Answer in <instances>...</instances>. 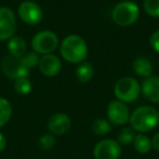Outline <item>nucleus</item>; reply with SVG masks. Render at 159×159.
<instances>
[{
    "mask_svg": "<svg viewBox=\"0 0 159 159\" xmlns=\"http://www.w3.org/2000/svg\"><path fill=\"white\" fill-rule=\"evenodd\" d=\"M60 53L66 62L79 64L87 58L89 47L82 36L70 34L62 39L60 44Z\"/></svg>",
    "mask_w": 159,
    "mask_h": 159,
    "instance_id": "1",
    "label": "nucleus"
},
{
    "mask_svg": "<svg viewBox=\"0 0 159 159\" xmlns=\"http://www.w3.org/2000/svg\"><path fill=\"white\" fill-rule=\"evenodd\" d=\"M131 128L139 133H146L154 130L159 124V111L152 106L137 107L130 115L129 119Z\"/></svg>",
    "mask_w": 159,
    "mask_h": 159,
    "instance_id": "2",
    "label": "nucleus"
},
{
    "mask_svg": "<svg viewBox=\"0 0 159 159\" xmlns=\"http://www.w3.org/2000/svg\"><path fill=\"white\" fill-rule=\"evenodd\" d=\"M112 21L121 27L133 25L139 18V8L134 1L123 0L113 7L111 11Z\"/></svg>",
    "mask_w": 159,
    "mask_h": 159,
    "instance_id": "3",
    "label": "nucleus"
},
{
    "mask_svg": "<svg viewBox=\"0 0 159 159\" xmlns=\"http://www.w3.org/2000/svg\"><path fill=\"white\" fill-rule=\"evenodd\" d=\"M113 94L118 100L130 104L133 102L141 95V85L134 77L123 76L117 81L113 87Z\"/></svg>",
    "mask_w": 159,
    "mask_h": 159,
    "instance_id": "4",
    "label": "nucleus"
},
{
    "mask_svg": "<svg viewBox=\"0 0 159 159\" xmlns=\"http://www.w3.org/2000/svg\"><path fill=\"white\" fill-rule=\"evenodd\" d=\"M32 48L38 55L52 53L59 46V38L52 31H40L32 38Z\"/></svg>",
    "mask_w": 159,
    "mask_h": 159,
    "instance_id": "5",
    "label": "nucleus"
},
{
    "mask_svg": "<svg viewBox=\"0 0 159 159\" xmlns=\"http://www.w3.org/2000/svg\"><path fill=\"white\" fill-rule=\"evenodd\" d=\"M19 18L29 25H37L44 18V12L38 3L32 0H25L18 8Z\"/></svg>",
    "mask_w": 159,
    "mask_h": 159,
    "instance_id": "6",
    "label": "nucleus"
},
{
    "mask_svg": "<svg viewBox=\"0 0 159 159\" xmlns=\"http://www.w3.org/2000/svg\"><path fill=\"white\" fill-rule=\"evenodd\" d=\"M1 70L9 79L16 80L19 77H29L30 70L23 66L21 58L7 55L1 62Z\"/></svg>",
    "mask_w": 159,
    "mask_h": 159,
    "instance_id": "7",
    "label": "nucleus"
},
{
    "mask_svg": "<svg viewBox=\"0 0 159 159\" xmlns=\"http://www.w3.org/2000/svg\"><path fill=\"white\" fill-rule=\"evenodd\" d=\"M95 159H119L121 156V146L112 139H105L95 145L93 150Z\"/></svg>",
    "mask_w": 159,
    "mask_h": 159,
    "instance_id": "8",
    "label": "nucleus"
},
{
    "mask_svg": "<svg viewBox=\"0 0 159 159\" xmlns=\"http://www.w3.org/2000/svg\"><path fill=\"white\" fill-rule=\"evenodd\" d=\"M130 115V110H129L126 104L118 99L109 102L108 108H107V117H108V121L111 124L118 126L124 125L129 122Z\"/></svg>",
    "mask_w": 159,
    "mask_h": 159,
    "instance_id": "9",
    "label": "nucleus"
},
{
    "mask_svg": "<svg viewBox=\"0 0 159 159\" xmlns=\"http://www.w3.org/2000/svg\"><path fill=\"white\" fill-rule=\"evenodd\" d=\"M16 18L8 7H0V40H8L16 34Z\"/></svg>",
    "mask_w": 159,
    "mask_h": 159,
    "instance_id": "10",
    "label": "nucleus"
},
{
    "mask_svg": "<svg viewBox=\"0 0 159 159\" xmlns=\"http://www.w3.org/2000/svg\"><path fill=\"white\" fill-rule=\"evenodd\" d=\"M38 68H39V71L45 76L52 77L60 73V71L62 69V63L61 60L56 55L47 53V55H43L39 58Z\"/></svg>",
    "mask_w": 159,
    "mask_h": 159,
    "instance_id": "11",
    "label": "nucleus"
},
{
    "mask_svg": "<svg viewBox=\"0 0 159 159\" xmlns=\"http://www.w3.org/2000/svg\"><path fill=\"white\" fill-rule=\"evenodd\" d=\"M72 122L68 115L62 112H58L52 115L48 120L47 128L49 132L53 135H63L68 133L71 129Z\"/></svg>",
    "mask_w": 159,
    "mask_h": 159,
    "instance_id": "12",
    "label": "nucleus"
},
{
    "mask_svg": "<svg viewBox=\"0 0 159 159\" xmlns=\"http://www.w3.org/2000/svg\"><path fill=\"white\" fill-rule=\"evenodd\" d=\"M141 94L149 102L159 104V76L150 75L146 77L141 85Z\"/></svg>",
    "mask_w": 159,
    "mask_h": 159,
    "instance_id": "13",
    "label": "nucleus"
},
{
    "mask_svg": "<svg viewBox=\"0 0 159 159\" xmlns=\"http://www.w3.org/2000/svg\"><path fill=\"white\" fill-rule=\"evenodd\" d=\"M7 48L9 51V55L21 58L27 51V44L23 37L13 35L11 38L8 39Z\"/></svg>",
    "mask_w": 159,
    "mask_h": 159,
    "instance_id": "14",
    "label": "nucleus"
},
{
    "mask_svg": "<svg viewBox=\"0 0 159 159\" xmlns=\"http://www.w3.org/2000/svg\"><path fill=\"white\" fill-rule=\"evenodd\" d=\"M133 71L141 77H148L152 73V64L147 57H137L133 61Z\"/></svg>",
    "mask_w": 159,
    "mask_h": 159,
    "instance_id": "15",
    "label": "nucleus"
},
{
    "mask_svg": "<svg viewBox=\"0 0 159 159\" xmlns=\"http://www.w3.org/2000/svg\"><path fill=\"white\" fill-rule=\"evenodd\" d=\"M75 76L81 83L89 82L94 76V66L91 62L83 61L77 64L75 69Z\"/></svg>",
    "mask_w": 159,
    "mask_h": 159,
    "instance_id": "16",
    "label": "nucleus"
},
{
    "mask_svg": "<svg viewBox=\"0 0 159 159\" xmlns=\"http://www.w3.org/2000/svg\"><path fill=\"white\" fill-rule=\"evenodd\" d=\"M133 145L137 152L139 154H147L152 150V139L144 133H139L135 135Z\"/></svg>",
    "mask_w": 159,
    "mask_h": 159,
    "instance_id": "17",
    "label": "nucleus"
},
{
    "mask_svg": "<svg viewBox=\"0 0 159 159\" xmlns=\"http://www.w3.org/2000/svg\"><path fill=\"white\" fill-rule=\"evenodd\" d=\"M12 116L11 102L6 98L0 97V128L5 126L10 121Z\"/></svg>",
    "mask_w": 159,
    "mask_h": 159,
    "instance_id": "18",
    "label": "nucleus"
},
{
    "mask_svg": "<svg viewBox=\"0 0 159 159\" xmlns=\"http://www.w3.org/2000/svg\"><path fill=\"white\" fill-rule=\"evenodd\" d=\"M91 129L95 135L105 136V135H107L111 131V123L107 119L100 118V119H96L92 123Z\"/></svg>",
    "mask_w": 159,
    "mask_h": 159,
    "instance_id": "19",
    "label": "nucleus"
},
{
    "mask_svg": "<svg viewBox=\"0 0 159 159\" xmlns=\"http://www.w3.org/2000/svg\"><path fill=\"white\" fill-rule=\"evenodd\" d=\"M14 89L19 95H27L32 91V82L29 77H19L14 80Z\"/></svg>",
    "mask_w": 159,
    "mask_h": 159,
    "instance_id": "20",
    "label": "nucleus"
},
{
    "mask_svg": "<svg viewBox=\"0 0 159 159\" xmlns=\"http://www.w3.org/2000/svg\"><path fill=\"white\" fill-rule=\"evenodd\" d=\"M143 9L150 18H159V0H144Z\"/></svg>",
    "mask_w": 159,
    "mask_h": 159,
    "instance_id": "21",
    "label": "nucleus"
},
{
    "mask_svg": "<svg viewBox=\"0 0 159 159\" xmlns=\"http://www.w3.org/2000/svg\"><path fill=\"white\" fill-rule=\"evenodd\" d=\"M135 135H136L135 131L131 126L130 128H123L118 135V143L120 145H130L134 141Z\"/></svg>",
    "mask_w": 159,
    "mask_h": 159,
    "instance_id": "22",
    "label": "nucleus"
},
{
    "mask_svg": "<svg viewBox=\"0 0 159 159\" xmlns=\"http://www.w3.org/2000/svg\"><path fill=\"white\" fill-rule=\"evenodd\" d=\"M21 61H22L23 66L30 70V69H33L38 66L39 55H38L37 52H35V51H30V52L26 51V52L21 57Z\"/></svg>",
    "mask_w": 159,
    "mask_h": 159,
    "instance_id": "23",
    "label": "nucleus"
},
{
    "mask_svg": "<svg viewBox=\"0 0 159 159\" xmlns=\"http://www.w3.org/2000/svg\"><path fill=\"white\" fill-rule=\"evenodd\" d=\"M56 139L52 133H45L38 139V146L43 150H50L55 146Z\"/></svg>",
    "mask_w": 159,
    "mask_h": 159,
    "instance_id": "24",
    "label": "nucleus"
},
{
    "mask_svg": "<svg viewBox=\"0 0 159 159\" xmlns=\"http://www.w3.org/2000/svg\"><path fill=\"white\" fill-rule=\"evenodd\" d=\"M149 45L156 52H159V30L155 31L149 37Z\"/></svg>",
    "mask_w": 159,
    "mask_h": 159,
    "instance_id": "25",
    "label": "nucleus"
},
{
    "mask_svg": "<svg viewBox=\"0 0 159 159\" xmlns=\"http://www.w3.org/2000/svg\"><path fill=\"white\" fill-rule=\"evenodd\" d=\"M152 148L155 152H159V132L152 136Z\"/></svg>",
    "mask_w": 159,
    "mask_h": 159,
    "instance_id": "26",
    "label": "nucleus"
},
{
    "mask_svg": "<svg viewBox=\"0 0 159 159\" xmlns=\"http://www.w3.org/2000/svg\"><path fill=\"white\" fill-rule=\"evenodd\" d=\"M7 147V139L6 136L0 132V152H2Z\"/></svg>",
    "mask_w": 159,
    "mask_h": 159,
    "instance_id": "27",
    "label": "nucleus"
}]
</instances>
